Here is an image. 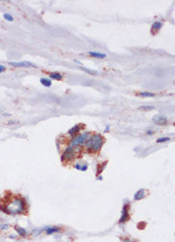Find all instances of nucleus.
Here are the masks:
<instances>
[{
	"mask_svg": "<svg viewBox=\"0 0 175 242\" xmlns=\"http://www.w3.org/2000/svg\"><path fill=\"white\" fill-rule=\"evenodd\" d=\"M152 121H153L154 124H156L158 125H164L167 123V117L164 115H155L152 118Z\"/></svg>",
	"mask_w": 175,
	"mask_h": 242,
	"instance_id": "nucleus-5",
	"label": "nucleus"
},
{
	"mask_svg": "<svg viewBox=\"0 0 175 242\" xmlns=\"http://www.w3.org/2000/svg\"><path fill=\"white\" fill-rule=\"evenodd\" d=\"M146 196V191L143 188H140L139 191L134 194V199L135 200H141Z\"/></svg>",
	"mask_w": 175,
	"mask_h": 242,
	"instance_id": "nucleus-7",
	"label": "nucleus"
},
{
	"mask_svg": "<svg viewBox=\"0 0 175 242\" xmlns=\"http://www.w3.org/2000/svg\"><path fill=\"white\" fill-rule=\"evenodd\" d=\"M80 69H81V70H83V71H85V72H87V73L91 74V75H97V74H98V72L93 71V70H90V69H87V68H84V67H80Z\"/></svg>",
	"mask_w": 175,
	"mask_h": 242,
	"instance_id": "nucleus-17",
	"label": "nucleus"
},
{
	"mask_svg": "<svg viewBox=\"0 0 175 242\" xmlns=\"http://www.w3.org/2000/svg\"><path fill=\"white\" fill-rule=\"evenodd\" d=\"M3 17L6 19V20H8V21H14V17L10 14H3Z\"/></svg>",
	"mask_w": 175,
	"mask_h": 242,
	"instance_id": "nucleus-18",
	"label": "nucleus"
},
{
	"mask_svg": "<svg viewBox=\"0 0 175 242\" xmlns=\"http://www.w3.org/2000/svg\"><path fill=\"white\" fill-rule=\"evenodd\" d=\"M89 55L94 57H98V59H104L106 57V55L105 54H101V53H98V52H89Z\"/></svg>",
	"mask_w": 175,
	"mask_h": 242,
	"instance_id": "nucleus-12",
	"label": "nucleus"
},
{
	"mask_svg": "<svg viewBox=\"0 0 175 242\" xmlns=\"http://www.w3.org/2000/svg\"><path fill=\"white\" fill-rule=\"evenodd\" d=\"M5 70H6V68H5V66L4 65H1L0 64V73H3Z\"/></svg>",
	"mask_w": 175,
	"mask_h": 242,
	"instance_id": "nucleus-22",
	"label": "nucleus"
},
{
	"mask_svg": "<svg viewBox=\"0 0 175 242\" xmlns=\"http://www.w3.org/2000/svg\"><path fill=\"white\" fill-rule=\"evenodd\" d=\"M73 157H74V147L68 146L67 149H65L62 156H61V159H62V161H64V160L68 161V160H71Z\"/></svg>",
	"mask_w": 175,
	"mask_h": 242,
	"instance_id": "nucleus-4",
	"label": "nucleus"
},
{
	"mask_svg": "<svg viewBox=\"0 0 175 242\" xmlns=\"http://www.w3.org/2000/svg\"><path fill=\"white\" fill-rule=\"evenodd\" d=\"M50 78H53V80H56V81H61V80H62L63 76L61 75L60 73L55 72V73H51L50 74Z\"/></svg>",
	"mask_w": 175,
	"mask_h": 242,
	"instance_id": "nucleus-10",
	"label": "nucleus"
},
{
	"mask_svg": "<svg viewBox=\"0 0 175 242\" xmlns=\"http://www.w3.org/2000/svg\"><path fill=\"white\" fill-rule=\"evenodd\" d=\"M10 65H12L14 67H37L34 63L30 62V61H21V62H14V61H9L8 62Z\"/></svg>",
	"mask_w": 175,
	"mask_h": 242,
	"instance_id": "nucleus-6",
	"label": "nucleus"
},
{
	"mask_svg": "<svg viewBox=\"0 0 175 242\" xmlns=\"http://www.w3.org/2000/svg\"><path fill=\"white\" fill-rule=\"evenodd\" d=\"M40 82L42 85H44L45 87H50L52 85V81H51L49 78H40Z\"/></svg>",
	"mask_w": 175,
	"mask_h": 242,
	"instance_id": "nucleus-13",
	"label": "nucleus"
},
{
	"mask_svg": "<svg viewBox=\"0 0 175 242\" xmlns=\"http://www.w3.org/2000/svg\"><path fill=\"white\" fill-rule=\"evenodd\" d=\"M86 145L87 149L89 151H98L101 149V147L104 145V139L100 134H96L88 138Z\"/></svg>",
	"mask_w": 175,
	"mask_h": 242,
	"instance_id": "nucleus-2",
	"label": "nucleus"
},
{
	"mask_svg": "<svg viewBox=\"0 0 175 242\" xmlns=\"http://www.w3.org/2000/svg\"><path fill=\"white\" fill-rule=\"evenodd\" d=\"M162 27H163V23L160 22V21H156V22H154V23H153L151 29H152V32H154V31L158 32Z\"/></svg>",
	"mask_w": 175,
	"mask_h": 242,
	"instance_id": "nucleus-11",
	"label": "nucleus"
},
{
	"mask_svg": "<svg viewBox=\"0 0 175 242\" xmlns=\"http://www.w3.org/2000/svg\"><path fill=\"white\" fill-rule=\"evenodd\" d=\"M125 242H130V241H125Z\"/></svg>",
	"mask_w": 175,
	"mask_h": 242,
	"instance_id": "nucleus-25",
	"label": "nucleus"
},
{
	"mask_svg": "<svg viewBox=\"0 0 175 242\" xmlns=\"http://www.w3.org/2000/svg\"><path fill=\"white\" fill-rule=\"evenodd\" d=\"M140 109H142V110H152V109H154V106H141Z\"/></svg>",
	"mask_w": 175,
	"mask_h": 242,
	"instance_id": "nucleus-20",
	"label": "nucleus"
},
{
	"mask_svg": "<svg viewBox=\"0 0 175 242\" xmlns=\"http://www.w3.org/2000/svg\"><path fill=\"white\" fill-rule=\"evenodd\" d=\"M89 138V133L88 132H85V133H82L80 135H78L76 136L75 138L71 141V145L70 146H81L83 145L85 142L88 140Z\"/></svg>",
	"mask_w": 175,
	"mask_h": 242,
	"instance_id": "nucleus-3",
	"label": "nucleus"
},
{
	"mask_svg": "<svg viewBox=\"0 0 175 242\" xmlns=\"http://www.w3.org/2000/svg\"><path fill=\"white\" fill-rule=\"evenodd\" d=\"M128 218V212H127V209H126V206L123 207V210H122V216H121V220H120V222L122 223V222H125V221H126Z\"/></svg>",
	"mask_w": 175,
	"mask_h": 242,
	"instance_id": "nucleus-8",
	"label": "nucleus"
},
{
	"mask_svg": "<svg viewBox=\"0 0 175 242\" xmlns=\"http://www.w3.org/2000/svg\"><path fill=\"white\" fill-rule=\"evenodd\" d=\"M169 138L168 137H162V138L157 140V143H164V142H168Z\"/></svg>",
	"mask_w": 175,
	"mask_h": 242,
	"instance_id": "nucleus-19",
	"label": "nucleus"
},
{
	"mask_svg": "<svg viewBox=\"0 0 175 242\" xmlns=\"http://www.w3.org/2000/svg\"><path fill=\"white\" fill-rule=\"evenodd\" d=\"M108 130H109V126L107 125V126H106V129H105V131H108Z\"/></svg>",
	"mask_w": 175,
	"mask_h": 242,
	"instance_id": "nucleus-24",
	"label": "nucleus"
},
{
	"mask_svg": "<svg viewBox=\"0 0 175 242\" xmlns=\"http://www.w3.org/2000/svg\"><path fill=\"white\" fill-rule=\"evenodd\" d=\"M10 228V226L8 224H4V225H0V230H8Z\"/></svg>",
	"mask_w": 175,
	"mask_h": 242,
	"instance_id": "nucleus-21",
	"label": "nucleus"
},
{
	"mask_svg": "<svg viewBox=\"0 0 175 242\" xmlns=\"http://www.w3.org/2000/svg\"><path fill=\"white\" fill-rule=\"evenodd\" d=\"M147 134H148V135H151V134H153V131H147Z\"/></svg>",
	"mask_w": 175,
	"mask_h": 242,
	"instance_id": "nucleus-23",
	"label": "nucleus"
},
{
	"mask_svg": "<svg viewBox=\"0 0 175 242\" xmlns=\"http://www.w3.org/2000/svg\"><path fill=\"white\" fill-rule=\"evenodd\" d=\"M59 231V228H52V227H49L47 230H46V233H47L48 234H52L53 233H56V231Z\"/></svg>",
	"mask_w": 175,
	"mask_h": 242,
	"instance_id": "nucleus-16",
	"label": "nucleus"
},
{
	"mask_svg": "<svg viewBox=\"0 0 175 242\" xmlns=\"http://www.w3.org/2000/svg\"><path fill=\"white\" fill-rule=\"evenodd\" d=\"M0 209L9 214L21 213L25 210V201L20 197H13L4 204H0Z\"/></svg>",
	"mask_w": 175,
	"mask_h": 242,
	"instance_id": "nucleus-1",
	"label": "nucleus"
},
{
	"mask_svg": "<svg viewBox=\"0 0 175 242\" xmlns=\"http://www.w3.org/2000/svg\"><path fill=\"white\" fill-rule=\"evenodd\" d=\"M14 229H15V231H17V233H18L20 235L25 236V235L27 234V231H26V230L23 229V228H21V227H18V226H15Z\"/></svg>",
	"mask_w": 175,
	"mask_h": 242,
	"instance_id": "nucleus-14",
	"label": "nucleus"
},
{
	"mask_svg": "<svg viewBox=\"0 0 175 242\" xmlns=\"http://www.w3.org/2000/svg\"><path fill=\"white\" fill-rule=\"evenodd\" d=\"M139 96L142 98H152V97H155V94L150 93V92H142L139 94Z\"/></svg>",
	"mask_w": 175,
	"mask_h": 242,
	"instance_id": "nucleus-15",
	"label": "nucleus"
},
{
	"mask_svg": "<svg viewBox=\"0 0 175 242\" xmlns=\"http://www.w3.org/2000/svg\"><path fill=\"white\" fill-rule=\"evenodd\" d=\"M80 128H81V127H80V124H76V125L73 126V127H72L71 129H69L68 133H69L70 135H72V136H73V135H76V134L80 131Z\"/></svg>",
	"mask_w": 175,
	"mask_h": 242,
	"instance_id": "nucleus-9",
	"label": "nucleus"
}]
</instances>
